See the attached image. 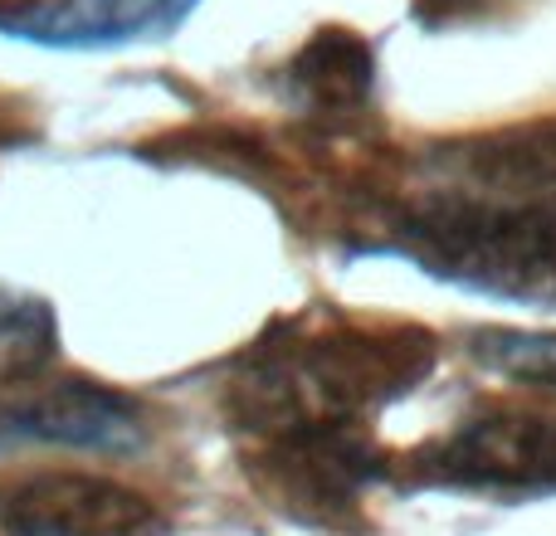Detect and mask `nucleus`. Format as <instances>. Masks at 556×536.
Here are the masks:
<instances>
[{
  "label": "nucleus",
  "mask_w": 556,
  "mask_h": 536,
  "mask_svg": "<svg viewBox=\"0 0 556 536\" xmlns=\"http://www.w3.org/2000/svg\"><path fill=\"white\" fill-rule=\"evenodd\" d=\"M410 250L434 273L513 297L556 293V205L444 195L410 215Z\"/></svg>",
  "instance_id": "1"
},
{
  "label": "nucleus",
  "mask_w": 556,
  "mask_h": 536,
  "mask_svg": "<svg viewBox=\"0 0 556 536\" xmlns=\"http://www.w3.org/2000/svg\"><path fill=\"white\" fill-rule=\"evenodd\" d=\"M376 381L381 375L371 366L337 346L283 352L260 361L235 385V414L274 444H288L303 434L346 430V420L376 395Z\"/></svg>",
  "instance_id": "2"
},
{
  "label": "nucleus",
  "mask_w": 556,
  "mask_h": 536,
  "mask_svg": "<svg viewBox=\"0 0 556 536\" xmlns=\"http://www.w3.org/2000/svg\"><path fill=\"white\" fill-rule=\"evenodd\" d=\"M10 536H166L152 498L98 473H29L0 488Z\"/></svg>",
  "instance_id": "3"
},
{
  "label": "nucleus",
  "mask_w": 556,
  "mask_h": 536,
  "mask_svg": "<svg viewBox=\"0 0 556 536\" xmlns=\"http://www.w3.org/2000/svg\"><path fill=\"white\" fill-rule=\"evenodd\" d=\"M0 424L10 434H25V439L64 444V449H103V454H127L147 439L137 400L93 381L20 385L15 400L0 405Z\"/></svg>",
  "instance_id": "4"
},
{
  "label": "nucleus",
  "mask_w": 556,
  "mask_h": 536,
  "mask_svg": "<svg viewBox=\"0 0 556 536\" xmlns=\"http://www.w3.org/2000/svg\"><path fill=\"white\" fill-rule=\"evenodd\" d=\"M201 0H20L0 10V35L59 49H103L127 39H162Z\"/></svg>",
  "instance_id": "5"
},
{
  "label": "nucleus",
  "mask_w": 556,
  "mask_h": 536,
  "mask_svg": "<svg viewBox=\"0 0 556 536\" xmlns=\"http://www.w3.org/2000/svg\"><path fill=\"white\" fill-rule=\"evenodd\" d=\"M440 473L483 488L556 483V420H473L440 449Z\"/></svg>",
  "instance_id": "6"
},
{
  "label": "nucleus",
  "mask_w": 556,
  "mask_h": 536,
  "mask_svg": "<svg viewBox=\"0 0 556 536\" xmlns=\"http://www.w3.org/2000/svg\"><path fill=\"white\" fill-rule=\"evenodd\" d=\"M59 352V327L45 297L0 288V385H29Z\"/></svg>",
  "instance_id": "7"
},
{
  "label": "nucleus",
  "mask_w": 556,
  "mask_h": 536,
  "mask_svg": "<svg viewBox=\"0 0 556 536\" xmlns=\"http://www.w3.org/2000/svg\"><path fill=\"white\" fill-rule=\"evenodd\" d=\"M293 74L313 93V103H356L371 84V54L352 35H317Z\"/></svg>",
  "instance_id": "8"
},
{
  "label": "nucleus",
  "mask_w": 556,
  "mask_h": 536,
  "mask_svg": "<svg viewBox=\"0 0 556 536\" xmlns=\"http://www.w3.org/2000/svg\"><path fill=\"white\" fill-rule=\"evenodd\" d=\"M473 356L489 371L528 385H556V332H513V327H489L473 336Z\"/></svg>",
  "instance_id": "9"
}]
</instances>
